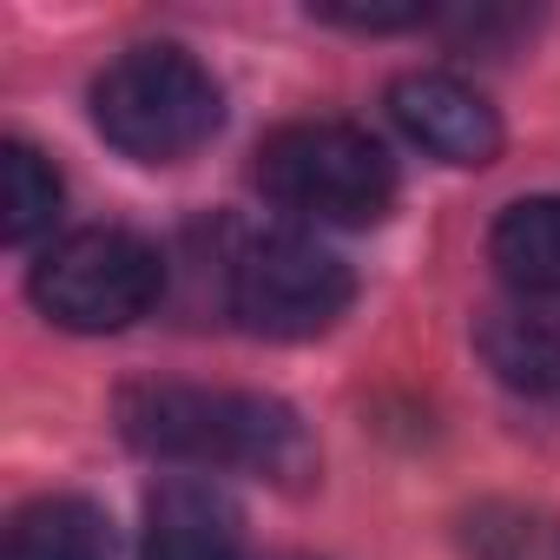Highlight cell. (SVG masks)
<instances>
[{
    "mask_svg": "<svg viewBox=\"0 0 560 560\" xmlns=\"http://www.w3.org/2000/svg\"><path fill=\"white\" fill-rule=\"evenodd\" d=\"M27 291H34V304L60 330L106 337V330L139 324L159 304V291H165V257L139 231L93 224V231H73V237L47 244V257L27 277Z\"/></svg>",
    "mask_w": 560,
    "mask_h": 560,
    "instance_id": "obj_4",
    "label": "cell"
},
{
    "mask_svg": "<svg viewBox=\"0 0 560 560\" xmlns=\"http://www.w3.org/2000/svg\"><path fill=\"white\" fill-rule=\"evenodd\" d=\"M224 298L250 337L304 343L350 311L357 284H350V264L330 244H317L304 231H264V237L237 244V257L224 270Z\"/></svg>",
    "mask_w": 560,
    "mask_h": 560,
    "instance_id": "obj_5",
    "label": "cell"
},
{
    "mask_svg": "<svg viewBox=\"0 0 560 560\" xmlns=\"http://www.w3.org/2000/svg\"><path fill=\"white\" fill-rule=\"evenodd\" d=\"M488 257L514 298H560V198H521L494 218Z\"/></svg>",
    "mask_w": 560,
    "mask_h": 560,
    "instance_id": "obj_9",
    "label": "cell"
},
{
    "mask_svg": "<svg viewBox=\"0 0 560 560\" xmlns=\"http://www.w3.org/2000/svg\"><path fill=\"white\" fill-rule=\"evenodd\" d=\"M468 560H560V514L521 501H481L462 521Z\"/></svg>",
    "mask_w": 560,
    "mask_h": 560,
    "instance_id": "obj_11",
    "label": "cell"
},
{
    "mask_svg": "<svg viewBox=\"0 0 560 560\" xmlns=\"http://www.w3.org/2000/svg\"><path fill=\"white\" fill-rule=\"evenodd\" d=\"M119 435L178 468H244L264 481H311L317 442L298 409L250 389H198V383H139L119 396Z\"/></svg>",
    "mask_w": 560,
    "mask_h": 560,
    "instance_id": "obj_1",
    "label": "cell"
},
{
    "mask_svg": "<svg viewBox=\"0 0 560 560\" xmlns=\"http://www.w3.org/2000/svg\"><path fill=\"white\" fill-rule=\"evenodd\" d=\"M389 113L442 165H494V152H501L494 106L468 80H455V73H402L389 86Z\"/></svg>",
    "mask_w": 560,
    "mask_h": 560,
    "instance_id": "obj_6",
    "label": "cell"
},
{
    "mask_svg": "<svg viewBox=\"0 0 560 560\" xmlns=\"http://www.w3.org/2000/svg\"><path fill=\"white\" fill-rule=\"evenodd\" d=\"M8 560H113V521L80 494H47L14 514Z\"/></svg>",
    "mask_w": 560,
    "mask_h": 560,
    "instance_id": "obj_10",
    "label": "cell"
},
{
    "mask_svg": "<svg viewBox=\"0 0 560 560\" xmlns=\"http://www.w3.org/2000/svg\"><path fill=\"white\" fill-rule=\"evenodd\" d=\"M224 119L218 80L185 47H132L93 80V126L113 152L139 165H172L198 152Z\"/></svg>",
    "mask_w": 560,
    "mask_h": 560,
    "instance_id": "obj_2",
    "label": "cell"
},
{
    "mask_svg": "<svg viewBox=\"0 0 560 560\" xmlns=\"http://www.w3.org/2000/svg\"><path fill=\"white\" fill-rule=\"evenodd\" d=\"M60 211V172L34 152V145H8L0 152V237L8 244H34Z\"/></svg>",
    "mask_w": 560,
    "mask_h": 560,
    "instance_id": "obj_12",
    "label": "cell"
},
{
    "mask_svg": "<svg viewBox=\"0 0 560 560\" xmlns=\"http://www.w3.org/2000/svg\"><path fill=\"white\" fill-rule=\"evenodd\" d=\"M139 560H244V521L211 481H165L145 501Z\"/></svg>",
    "mask_w": 560,
    "mask_h": 560,
    "instance_id": "obj_8",
    "label": "cell"
},
{
    "mask_svg": "<svg viewBox=\"0 0 560 560\" xmlns=\"http://www.w3.org/2000/svg\"><path fill=\"white\" fill-rule=\"evenodd\" d=\"M475 350L494 383L521 396H560V298H514L475 324Z\"/></svg>",
    "mask_w": 560,
    "mask_h": 560,
    "instance_id": "obj_7",
    "label": "cell"
},
{
    "mask_svg": "<svg viewBox=\"0 0 560 560\" xmlns=\"http://www.w3.org/2000/svg\"><path fill=\"white\" fill-rule=\"evenodd\" d=\"M257 185L311 224H376L396 198V165L350 119H298L257 145Z\"/></svg>",
    "mask_w": 560,
    "mask_h": 560,
    "instance_id": "obj_3",
    "label": "cell"
},
{
    "mask_svg": "<svg viewBox=\"0 0 560 560\" xmlns=\"http://www.w3.org/2000/svg\"><path fill=\"white\" fill-rule=\"evenodd\" d=\"M317 21H337V27H357V34H396V27H422L429 8L422 0H402V8H343V0H324Z\"/></svg>",
    "mask_w": 560,
    "mask_h": 560,
    "instance_id": "obj_13",
    "label": "cell"
}]
</instances>
